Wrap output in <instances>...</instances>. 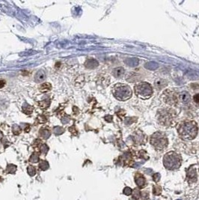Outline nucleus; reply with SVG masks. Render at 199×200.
Here are the masks:
<instances>
[{
  "instance_id": "obj_1",
  "label": "nucleus",
  "mask_w": 199,
  "mask_h": 200,
  "mask_svg": "<svg viewBox=\"0 0 199 200\" xmlns=\"http://www.w3.org/2000/svg\"><path fill=\"white\" fill-rule=\"evenodd\" d=\"M177 131L179 136L183 140H192L198 132V124L193 120H183L178 124Z\"/></svg>"
},
{
  "instance_id": "obj_2",
  "label": "nucleus",
  "mask_w": 199,
  "mask_h": 200,
  "mask_svg": "<svg viewBox=\"0 0 199 200\" xmlns=\"http://www.w3.org/2000/svg\"><path fill=\"white\" fill-rule=\"evenodd\" d=\"M176 111L171 108H162L156 112V121L158 124L165 128H171L176 124Z\"/></svg>"
},
{
  "instance_id": "obj_3",
  "label": "nucleus",
  "mask_w": 199,
  "mask_h": 200,
  "mask_svg": "<svg viewBox=\"0 0 199 200\" xmlns=\"http://www.w3.org/2000/svg\"><path fill=\"white\" fill-rule=\"evenodd\" d=\"M182 158L180 154L175 151H169L163 158V165L169 170L178 169L181 166Z\"/></svg>"
},
{
  "instance_id": "obj_4",
  "label": "nucleus",
  "mask_w": 199,
  "mask_h": 200,
  "mask_svg": "<svg viewBox=\"0 0 199 200\" xmlns=\"http://www.w3.org/2000/svg\"><path fill=\"white\" fill-rule=\"evenodd\" d=\"M112 93L116 99L121 101H127L133 95L131 88L124 83L115 84L112 88Z\"/></svg>"
},
{
  "instance_id": "obj_5",
  "label": "nucleus",
  "mask_w": 199,
  "mask_h": 200,
  "mask_svg": "<svg viewBox=\"0 0 199 200\" xmlns=\"http://www.w3.org/2000/svg\"><path fill=\"white\" fill-rule=\"evenodd\" d=\"M150 143L156 151H162L167 148L169 140L163 132L156 131L150 137Z\"/></svg>"
},
{
  "instance_id": "obj_6",
  "label": "nucleus",
  "mask_w": 199,
  "mask_h": 200,
  "mask_svg": "<svg viewBox=\"0 0 199 200\" xmlns=\"http://www.w3.org/2000/svg\"><path fill=\"white\" fill-rule=\"evenodd\" d=\"M135 95L142 100H148L153 94V88L147 82H139L134 86Z\"/></svg>"
},
{
  "instance_id": "obj_7",
  "label": "nucleus",
  "mask_w": 199,
  "mask_h": 200,
  "mask_svg": "<svg viewBox=\"0 0 199 200\" xmlns=\"http://www.w3.org/2000/svg\"><path fill=\"white\" fill-rule=\"evenodd\" d=\"M161 99L163 103L169 106H177L179 103L178 101V94L176 92L171 89H165L162 92Z\"/></svg>"
},
{
  "instance_id": "obj_8",
  "label": "nucleus",
  "mask_w": 199,
  "mask_h": 200,
  "mask_svg": "<svg viewBox=\"0 0 199 200\" xmlns=\"http://www.w3.org/2000/svg\"><path fill=\"white\" fill-rule=\"evenodd\" d=\"M132 140L136 145H144L147 142V136L142 131L138 130L133 133Z\"/></svg>"
},
{
  "instance_id": "obj_9",
  "label": "nucleus",
  "mask_w": 199,
  "mask_h": 200,
  "mask_svg": "<svg viewBox=\"0 0 199 200\" xmlns=\"http://www.w3.org/2000/svg\"><path fill=\"white\" fill-rule=\"evenodd\" d=\"M187 180L189 183H195L197 181L198 174L197 169L195 167V166H191L188 169L187 172Z\"/></svg>"
},
{
  "instance_id": "obj_10",
  "label": "nucleus",
  "mask_w": 199,
  "mask_h": 200,
  "mask_svg": "<svg viewBox=\"0 0 199 200\" xmlns=\"http://www.w3.org/2000/svg\"><path fill=\"white\" fill-rule=\"evenodd\" d=\"M178 101H179V103H181L182 104L187 105L190 103L192 101V97L189 92L183 91L178 94Z\"/></svg>"
},
{
  "instance_id": "obj_11",
  "label": "nucleus",
  "mask_w": 199,
  "mask_h": 200,
  "mask_svg": "<svg viewBox=\"0 0 199 200\" xmlns=\"http://www.w3.org/2000/svg\"><path fill=\"white\" fill-rule=\"evenodd\" d=\"M120 159L123 164L129 166L133 162V154L130 152H126L124 155L121 156Z\"/></svg>"
},
{
  "instance_id": "obj_12",
  "label": "nucleus",
  "mask_w": 199,
  "mask_h": 200,
  "mask_svg": "<svg viewBox=\"0 0 199 200\" xmlns=\"http://www.w3.org/2000/svg\"><path fill=\"white\" fill-rule=\"evenodd\" d=\"M135 181L136 183L137 186L139 188H143L145 185V178L144 175H142L140 173H136L135 175Z\"/></svg>"
},
{
  "instance_id": "obj_13",
  "label": "nucleus",
  "mask_w": 199,
  "mask_h": 200,
  "mask_svg": "<svg viewBox=\"0 0 199 200\" xmlns=\"http://www.w3.org/2000/svg\"><path fill=\"white\" fill-rule=\"evenodd\" d=\"M168 85V81L165 79H157L154 82L155 89L157 90H162Z\"/></svg>"
},
{
  "instance_id": "obj_14",
  "label": "nucleus",
  "mask_w": 199,
  "mask_h": 200,
  "mask_svg": "<svg viewBox=\"0 0 199 200\" xmlns=\"http://www.w3.org/2000/svg\"><path fill=\"white\" fill-rule=\"evenodd\" d=\"M46 74L44 71L43 70H40L36 73V74L35 75V81L36 83H41V82L44 81L46 80Z\"/></svg>"
},
{
  "instance_id": "obj_15",
  "label": "nucleus",
  "mask_w": 199,
  "mask_h": 200,
  "mask_svg": "<svg viewBox=\"0 0 199 200\" xmlns=\"http://www.w3.org/2000/svg\"><path fill=\"white\" fill-rule=\"evenodd\" d=\"M124 69L122 67H116V68H115V69L112 71V74H113V76H115V77L117 78V79H121V78H122L123 76H124Z\"/></svg>"
},
{
  "instance_id": "obj_16",
  "label": "nucleus",
  "mask_w": 199,
  "mask_h": 200,
  "mask_svg": "<svg viewBox=\"0 0 199 200\" xmlns=\"http://www.w3.org/2000/svg\"><path fill=\"white\" fill-rule=\"evenodd\" d=\"M39 91L42 93H46L47 92H50L52 89V85L51 84L49 83H44L41 84L38 87Z\"/></svg>"
},
{
  "instance_id": "obj_17",
  "label": "nucleus",
  "mask_w": 199,
  "mask_h": 200,
  "mask_svg": "<svg viewBox=\"0 0 199 200\" xmlns=\"http://www.w3.org/2000/svg\"><path fill=\"white\" fill-rule=\"evenodd\" d=\"M39 135L41 138L46 140V139H48L49 137H50V135H51V133H50V131H49L48 129H46V128H42V129L40 130Z\"/></svg>"
},
{
  "instance_id": "obj_18",
  "label": "nucleus",
  "mask_w": 199,
  "mask_h": 200,
  "mask_svg": "<svg viewBox=\"0 0 199 200\" xmlns=\"http://www.w3.org/2000/svg\"><path fill=\"white\" fill-rule=\"evenodd\" d=\"M85 65L88 68H94L98 65V62L94 59H88L86 61Z\"/></svg>"
},
{
  "instance_id": "obj_19",
  "label": "nucleus",
  "mask_w": 199,
  "mask_h": 200,
  "mask_svg": "<svg viewBox=\"0 0 199 200\" xmlns=\"http://www.w3.org/2000/svg\"><path fill=\"white\" fill-rule=\"evenodd\" d=\"M23 112L26 115H30V114L32 113L33 112V107L30 105L27 104V103H25V104L23 106Z\"/></svg>"
},
{
  "instance_id": "obj_20",
  "label": "nucleus",
  "mask_w": 199,
  "mask_h": 200,
  "mask_svg": "<svg viewBox=\"0 0 199 200\" xmlns=\"http://www.w3.org/2000/svg\"><path fill=\"white\" fill-rule=\"evenodd\" d=\"M50 105V101L49 99H45L44 101H40L38 103V106L41 109H46Z\"/></svg>"
},
{
  "instance_id": "obj_21",
  "label": "nucleus",
  "mask_w": 199,
  "mask_h": 200,
  "mask_svg": "<svg viewBox=\"0 0 199 200\" xmlns=\"http://www.w3.org/2000/svg\"><path fill=\"white\" fill-rule=\"evenodd\" d=\"M84 80H85V79H84L83 75H79V76H77V77L76 78V80H75V85H77V86H81V85H83Z\"/></svg>"
},
{
  "instance_id": "obj_22",
  "label": "nucleus",
  "mask_w": 199,
  "mask_h": 200,
  "mask_svg": "<svg viewBox=\"0 0 199 200\" xmlns=\"http://www.w3.org/2000/svg\"><path fill=\"white\" fill-rule=\"evenodd\" d=\"M39 168L43 171H45V170L49 168L48 162L46 161V160H41L39 163Z\"/></svg>"
},
{
  "instance_id": "obj_23",
  "label": "nucleus",
  "mask_w": 199,
  "mask_h": 200,
  "mask_svg": "<svg viewBox=\"0 0 199 200\" xmlns=\"http://www.w3.org/2000/svg\"><path fill=\"white\" fill-rule=\"evenodd\" d=\"M29 161L33 163H37V162L39 161V155H38V154H37V153L32 154L31 155L30 158H29Z\"/></svg>"
},
{
  "instance_id": "obj_24",
  "label": "nucleus",
  "mask_w": 199,
  "mask_h": 200,
  "mask_svg": "<svg viewBox=\"0 0 199 200\" xmlns=\"http://www.w3.org/2000/svg\"><path fill=\"white\" fill-rule=\"evenodd\" d=\"M16 170H17V167L14 164L8 165L7 169H6L7 172H8V173H11V174L14 173V172H16Z\"/></svg>"
},
{
  "instance_id": "obj_25",
  "label": "nucleus",
  "mask_w": 199,
  "mask_h": 200,
  "mask_svg": "<svg viewBox=\"0 0 199 200\" xmlns=\"http://www.w3.org/2000/svg\"><path fill=\"white\" fill-rule=\"evenodd\" d=\"M12 131L13 133H14V135H19L20 133V132H21V128H20L18 125H14L13 126Z\"/></svg>"
},
{
  "instance_id": "obj_26",
  "label": "nucleus",
  "mask_w": 199,
  "mask_h": 200,
  "mask_svg": "<svg viewBox=\"0 0 199 200\" xmlns=\"http://www.w3.org/2000/svg\"><path fill=\"white\" fill-rule=\"evenodd\" d=\"M28 173L30 176H34L36 174L35 168L34 167H32V166H29L28 167Z\"/></svg>"
},
{
  "instance_id": "obj_27",
  "label": "nucleus",
  "mask_w": 199,
  "mask_h": 200,
  "mask_svg": "<svg viewBox=\"0 0 199 200\" xmlns=\"http://www.w3.org/2000/svg\"><path fill=\"white\" fill-rule=\"evenodd\" d=\"M37 120L40 123H46L47 122V118L44 115H40L37 116Z\"/></svg>"
},
{
  "instance_id": "obj_28",
  "label": "nucleus",
  "mask_w": 199,
  "mask_h": 200,
  "mask_svg": "<svg viewBox=\"0 0 199 200\" xmlns=\"http://www.w3.org/2000/svg\"><path fill=\"white\" fill-rule=\"evenodd\" d=\"M64 128H61V127H59V126L55 127L53 129L54 133H55V134H61V133H62L63 132H64Z\"/></svg>"
},
{
  "instance_id": "obj_29",
  "label": "nucleus",
  "mask_w": 199,
  "mask_h": 200,
  "mask_svg": "<svg viewBox=\"0 0 199 200\" xmlns=\"http://www.w3.org/2000/svg\"><path fill=\"white\" fill-rule=\"evenodd\" d=\"M48 150H49V148L46 144H43V145H41V153H43V154H46V153H47Z\"/></svg>"
},
{
  "instance_id": "obj_30",
  "label": "nucleus",
  "mask_w": 199,
  "mask_h": 200,
  "mask_svg": "<svg viewBox=\"0 0 199 200\" xmlns=\"http://www.w3.org/2000/svg\"><path fill=\"white\" fill-rule=\"evenodd\" d=\"M153 192L155 195H160L161 193V192H162V188L159 186H154L153 187Z\"/></svg>"
},
{
  "instance_id": "obj_31",
  "label": "nucleus",
  "mask_w": 199,
  "mask_h": 200,
  "mask_svg": "<svg viewBox=\"0 0 199 200\" xmlns=\"http://www.w3.org/2000/svg\"><path fill=\"white\" fill-rule=\"evenodd\" d=\"M140 192H139V190L138 189H135L133 191V198L135 199H139V197H140L141 194H140Z\"/></svg>"
},
{
  "instance_id": "obj_32",
  "label": "nucleus",
  "mask_w": 199,
  "mask_h": 200,
  "mask_svg": "<svg viewBox=\"0 0 199 200\" xmlns=\"http://www.w3.org/2000/svg\"><path fill=\"white\" fill-rule=\"evenodd\" d=\"M132 192H133V190H132L131 188H128V187L125 188L124 190V193L125 195H127V196L131 194Z\"/></svg>"
},
{
  "instance_id": "obj_33",
  "label": "nucleus",
  "mask_w": 199,
  "mask_h": 200,
  "mask_svg": "<svg viewBox=\"0 0 199 200\" xmlns=\"http://www.w3.org/2000/svg\"><path fill=\"white\" fill-rule=\"evenodd\" d=\"M160 173H156L153 175V180L154 181H156V182L160 181Z\"/></svg>"
},
{
  "instance_id": "obj_34",
  "label": "nucleus",
  "mask_w": 199,
  "mask_h": 200,
  "mask_svg": "<svg viewBox=\"0 0 199 200\" xmlns=\"http://www.w3.org/2000/svg\"><path fill=\"white\" fill-rule=\"evenodd\" d=\"M193 101H195V103L199 104V93L198 94H196V95H194L193 97Z\"/></svg>"
},
{
  "instance_id": "obj_35",
  "label": "nucleus",
  "mask_w": 199,
  "mask_h": 200,
  "mask_svg": "<svg viewBox=\"0 0 199 200\" xmlns=\"http://www.w3.org/2000/svg\"><path fill=\"white\" fill-rule=\"evenodd\" d=\"M69 131L71 133H73V134H75V135L77 133V131L76 130V128H75V127H71V128H70Z\"/></svg>"
},
{
  "instance_id": "obj_36",
  "label": "nucleus",
  "mask_w": 199,
  "mask_h": 200,
  "mask_svg": "<svg viewBox=\"0 0 199 200\" xmlns=\"http://www.w3.org/2000/svg\"><path fill=\"white\" fill-rule=\"evenodd\" d=\"M6 85V81L3 80H0V89H2Z\"/></svg>"
},
{
  "instance_id": "obj_37",
  "label": "nucleus",
  "mask_w": 199,
  "mask_h": 200,
  "mask_svg": "<svg viewBox=\"0 0 199 200\" xmlns=\"http://www.w3.org/2000/svg\"><path fill=\"white\" fill-rule=\"evenodd\" d=\"M2 136H3V134H2V132H1V131H0V139L2 138Z\"/></svg>"
},
{
  "instance_id": "obj_38",
  "label": "nucleus",
  "mask_w": 199,
  "mask_h": 200,
  "mask_svg": "<svg viewBox=\"0 0 199 200\" xmlns=\"http://www.w3.org/2000/svg\"><path fill=\"white\" fill-rule=\"evenodd\" d=\"M178 200H181V199H178Z\"/></svg>"
}]
</instances>
